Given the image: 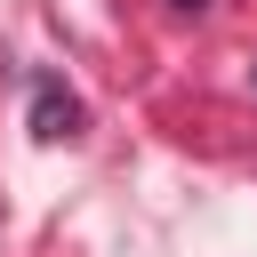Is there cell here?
<instances>
[{
  "label": "cell",
  "instance_id": "7a4b0ae2",
  "mask_svg": "<svg viewBox=\"0 0 257 257\" xmlns=\"http://www.w3.org/2000/svg\"><path fill=\"white\" fill-rule=\"evenodd\" d=\"M169 8H185V16H201V8H209V0H169Z\"/></svg>",
  "mask_w": 257,
  "mask_h": 257
},
{
  "label": "cell",
  "instance_id": "6da1fadb",
  "mask_svg": "<svg viewBox=\"0 0 257 257\" xmlns=\"http://www.w3.org/2000/svg\"><path fill=\"white\" fill-rule=\"evenodd\" d=\"M32 137H48V145H56V137H80V104H72L56 80L32 88Z\"/></svg>",
  "mask_w": 257,
  "mask_h": 257
}]
</instances>
